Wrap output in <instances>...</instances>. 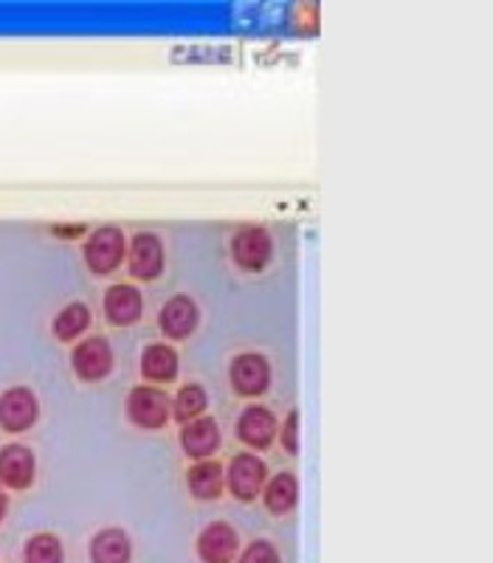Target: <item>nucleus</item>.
I'll return each instance as SVG.
<instances>
[{"instance_id": "1", "label": "nucleus", "mask_w": 493, "mask_h": 563, "mask_svg": "<svg viewBox=\"0 0 493 563\" xmlns=\"http://www.w3.org/2000/svg\"><path fill=\"white\" fill-rule=\"evenodd\" d=\"M124 415L135 429L158 431L173 420V397L161 386H135L128 391Z\"/></svg>"}, {"instance_id": "2", "label": "nucleus", "mask_w": 493, "mask_h": 563, "mask_svg": "<svg viewBox=\"0 0 493 563\" xmlns=\"http://www.w3.org/2000/svg\"><path fill=\"white\" fill-rule=\"evenodd\" d=\"M229 249L234 265L245 274H263L274 260V238L265 225H240Z\"/></svg>"}, {"instance_id": "3", "label": "nucleus", "mask_w": 493, "mask_h": 563, "mask_svg": "<svg viewBox=\"0 0 493 563\" xmlns=\"http://www.w3.org/2000/svg\"><path fill=\"white\" fill-rule=\"evenodd\" d=\"M124 254H128V240H124V231L119 225H102L83 245L85 265H88L90 274L97 276L113 274L124 263Z\"/></svg>"}, {"instance_id": "4", "label": "nucleus", "mask_w": 493, "mask_h": 563, "mask_svg": "<svg viewBox=\"0 0 493 563\" xmlns=\"http://www.w3.org/2000/svg\"><path fill=\"white\" fill-rule=\"evenodd\" d=\"M70 366L83 384H99L113 372L116 352L105 335H88L70 350Z\"/></svg>"}, {"instance_id": "5", "label": "nucleus", "mask_w": 493, "mask_h": 563, "mask_svg": "<svg viewBox=\"0 0 493 563\" xmlns=\"http://www.w3.org/2000/svg\"><path fill=\"white\" fill-rule=\"evenodd\" d=\"M265 482H269V465H265L254 451L231 456L229 471H226V487L238 501L260 499Z\"/></svg>"}, {"instance_id": "6", "label": "nucleus", "mask_w": 493, "mask_h": 563, "mask_svg": "<svg viewBox=\"0 0 493 563\" xmlns=\"http://www.w3.org/2000/svg\"><path fill=\"white\" fill-rule=\"evenodd\" d=\"M128 271L133 279L139 282H155L164 274L167 265V251H164V240L155 231H139L128 245Z\"/></svg>"}, {"instance_id": "7", "label": "nucleus", "mask_w": 493, "mask_h": 563, "mask_svg": "<svg viewBox=\"0 0 493 563\" xmlns=\"http://www.w3.org/2000/svg\"><path fill=\"white\" fill-rule=\"evenodd\" d=\"M40 404L29 386H12L0 395V429L9 434H23L37 422Z\"/></svg>"}, {"instance_id": "8", "label": "nucleus", "mask_w": 493, "mask_h": 563, "mask_svg": "<svg viewBox=\"0 0 493 563\" xmlns=\"http://www.w3.org/2000/svg\"><path fill=\"white\" fill-rule=\"evenodd\" d=\"M231 389L240 397H260L271 386V364L260 352H243L229 366Z\"/></svg>"}, {"instance_id": "9", "label": "nucleus", "mask_w": 493, "mask_h": 563, "mask_svg": "<svg viewBox=\"0 0 493 563\" xmlns=\"http://www.w3.org/2000/svg\"><path fill=\"white\" fill-rule=\"evenodd\" d=\"M37 479V456L29 445H3L0 449V487L3 490H29Z\"/></svg>"}, {"instance_id": "10", "label": "nucleus", "mask_w": 493, "mask_h": 563, "mask_svg": "<svg viewBox=\"0 0 493 563\" xmlns=\"http://www.w3.org/2000/svg\"><path fill=\"white\" fill-rule=\"evenodd\" d=\"M200 563H234L240 555V536L229 521H211L195 541Z\"/></svg>"}, {"instance_id": "11", "label": "nucleus", "mask_w": 493, "mask_h": 563, "mask_svg": "<svg viewBox=\"0 0 493 563\" xmlns=\"http://www.w3.org/2000/svg\"><path fill=\"white\" fill-rule=\"evenodd\" d=\"M198 324H200V310L198 305H195L193 296H186V294H175L158 313L161 333L173 341L193 339Z\"/></svg>"}, {"instance_id": "12", "label": "nucleus", "mask_w": 493, "mask_h": 563, "mask_svg": "<svg viewBox=\"0 0 493 563\" xmlns=\"http://www.w3.org/2000/svg\"><path fill=\"white\" fill-rule=\"evenodd\" d=\"M276 431H280V420L265 406H245L243 415L238 417V440L251 451L271 449Z\"/></svg>"}, {"instance_id": "13", "label": "nucleus", "mask_w": 493, "mask_h": 563, "mask_svg": "<svg viewBox=\"0 0 493 563\" xmlns=\"http://www.w3.org/2000/svg\"><path fill=\"white\" fill-rule=\"evenodd\" d=\"M220 449V426L215 417L204 415L180 426V451L193 462L211 460Z\"/></svg>"}, {"instance_id": "14", "label": "nucleus", "mask_w": 493, "mask_h": 563, "mask_svg": "<svg viewBox=\"0 0 493 563\" xmlns=\"http://www.w3.org/2000/svg\"><path fill=\"white\" fill-rule=\"evenodd\" d=\"M102 310L105 319L113 327H133L144 313V299H141L139 288H133L128 282L124 285H110L105 290Z\"/></svg>"}, {"instance_id": "15", "label": "nucleus", "mask_w": 493, "mask_h": 563, "mask_svg": "<svg viewBox=\"0 0 493 563\" xmlns=\"http://www.w3.org/2000/svg\"><path fill=\"white\" fill-rule=\"evenodd\" d=\"M178 361L180 358L173 344H161V341L147 344L139 361L141 378L147 380V384H173L178 378Z\"/></svg>"}, {"instance_id": "16", "label": "nucleus", "mask_w": 493, "mask_h": 563, "mask_svg": "<svg viewBox=\"0 0 493 563\" xmlns=\"http://www.w3.org/2000/svg\"><path fill=\"white\" fill-rule=\"evenodd\" d=\"M186 487L198 501H218L226 493V467L218 460H200L186 471Z\"/></svg>"}, {"instance_id": "17", "label": "nucleus", "mask_w": 493, "mask_h": 563, "mask_svg": "<svg viewBox=\"0 0 493 563\" xmlns=\"http://www.w3.org/2000/svg\"><path fill=\"white\" fill-rule=\"evenodd\" d=\"M90 563H130L133 558V541L122 527H105L90 538L88 547Z\"/></svg>"}, {"instance_id": "18", "label": "nucleus", "mask_w": 493, "mask_h": 563, "mask_svg": "<svg viewBox=\"0 0 493 563\" xmlns=\"http://www.w3.org/2000/svg\"><path fill=\"white\" fill-rule=\"evenodd\" d=\"M260 496H263V505L271 516H288L299 505V479L291 471H282V474L269 476Z\"/></svg>"}, {"instance_id": "19", "label": "nucleus", "mask_w": 493, "mask_h": 563, "mask_svg": "<svg viewBox=\"0 0 493 563\" xmlns=\"http://www.w3.org/2000/svg\"><path fill=\"white\" fill-rule=\"evenodd\" d=\"M90 327V308L85 301H70L54 316L52 321V333L54 339L63 341V344H70V341H77L79 335L88 333Z\"/></svg>"}, {"instance_id": "20", "label": "nucleus", "mask_w": 493, "mask_h": 563, "mask_svg": "<svg viewBox=\"0 0 493 563\" xmlns=\"http://www.w3.org/2000/svg\"><path fill=\"white\" fill-rule=\"evenodd\" d=\"M206 406H209V395L200 384H186L180 386L178 395L173 397V420L186 426V422L198 420L206 415Z\"/></svg>"}, {"instance_id": "21", "label": "nucleus", "mask_w": 493, "mask_h": 563, "mask_svg": "<svg viewBox=\"0 0 493 563\" xmlns=\"http://www.w3.org/2000/svg\"><path fill=\"white\" fill-rule=\"evenodd\" d=\"M23 563H65L63 541L54 532H34L23 547Z\"/></svg>"}, {"instance_id": "22", "label": "nucleus", "mask_w": 493, "mask_h": 563, "mask_svg": "<svg viewBox=\"0 0 493 563\" xmlns=\"http://www.w3.org/2000/svg\"><path fill=\"white\" fill-rule=\"evenodd\" d=\"M234 563H282V558L271 541H265V538H256V541H251V544L240 552L238 561Z\"/></svg>"}, {"instance_id": "23", "label": "nucleus", "mask_w": 493, "mask_h": 563, "mask_svg": "<svg viewBox=\"0 0 493 563\" xmlns=\"http://www.w3.org/2000/svg\"><path fill=\"white\" fill-rule=\"evenodd\" d=\"M276 437H280L285 454H299V411H288V417H285V422L280 426Z\"/></svg>"}, {"instance_id": "24", "label": "nucleus", "mask_w": 493, "mask_h": 563, "mask_svg": "<svg viewBox=\"0 0 493 563\" xmlns=\"http://www.w3.org/2000/svg\"><path fill=\"white\" fill-rule=\"evenodd\" d=\"M54 234H57V238H79V234H85V225H70V229H63V225H54Z\"/></svg>"}, {"instance_id": "25", "label": "nucleus", "mask_w": 493, "mask_h": 563, "mask_svg": "<svg viewBox=\"0 0 493 563\" xmlns=\"http://www.w3.org/2000/svg\"><path fill=\"white\" fill-rule=\"evenodd\" d=\"M7 512H9V496H7V490L0 487V521L7 519Z\"/></svg>"}]
</instances>
